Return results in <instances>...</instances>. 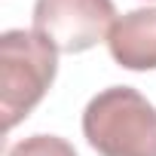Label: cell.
<instances>
[{"label": "cell", "mask_w": 156, "mask_h": 156, "mask_svg": "<svg viewBox=\"0 0 156 156\" xmlns=\"http://www.w3.org/2000/svg\"><path fill=\"white\" fill-rule=\"evenodd\" d=\"M58 70V49L37 31H3L0 37V110L3 129H16L49 92Z\"/></svg>", "instance_id": "2"}, {"label": "cell", "mask_w": 156, "mask_h": 156, "mask_svg": "<svg viewBox=\"0 0 156 156\" xmlns=\"http://www.w3.org/2000/svg\"><path fill=\"white\" fill-rule=\"evenodd\" d=\"M116 22L113 0H37L34 31L58 52H86L98 46Z\"/></svg>", "instance_id": "3"}, {"label": "cell", "mask_w": 156, "mask_h": 156, "mask_svg": "<svg viewBox=\"0 0 156 156\" xmlns=\"http://www.w3.org/2000/svg\"><path fill=\"white\" fill-rule=\"evenodd\" d=\"M107 49L126 70H156V6L119 16L107 34Z\"/></svg>", "instance_id": "4"}, {"label": "cell", "mask_w": 156, "mask_h": 156, "mask_svg": "<svg viewBox=\"0 0 156 156\" xmlns=\"http://www.w3.org/2000/svg\"><path fill=\"white\" fill-rule=\"evenodd\" d=\"M6 156H76L73 144L58 135H31L9 147Z\"/></svg>", "instance_id": "5"}, {"label": "cell", "mask_w": 156, "mask_h": 156, "mask_svg": "<svg viewBox=\"0 0 156 156\" xmlns=\"http://www.w3.org/2000/svg\"><path fill=\"white\" fill-rule=\"evenodd\" d=\"M83 135L101 156H156V107L132 86H110L86 104Z\"/></svg>", "instance_id": "1"}]
</instances>
